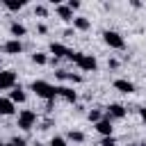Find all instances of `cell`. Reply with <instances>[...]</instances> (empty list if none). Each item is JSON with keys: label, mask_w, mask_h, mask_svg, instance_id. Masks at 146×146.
Returning <instances> with one entry per match:
<instances>
[{"label": "cell", "mask_w": 146, "mask_h": 146, "mask_svg": "<svg viewBox=\"0 0 146 146\" xmlns=\"http://www.w3.org/2000/svg\"><path fill=\"white\" fill-rule=\"evenodd\" d=\"M73 25H75L78 30H82V32L89 30V21H87L84 16H75V18H73Z\"/></svg>", "instance_id": "17"}, {"label": "cell", "mask_w": 146, "mask_h": 146, "mask_svg": "<svg viewBox=\"0 0 146 146\" xmlns=\"http://www.w3.org/2000/svg\"><path fill=\"white\" fill-rule=\"evenodd\" d=\"M9 100L16 105V103H25V91L21 89V87H14L11 89V94H9Z\"/></svg>", "instance_id": "14"}, {"label": "cell", "mask_w": 146, "mask_h": 146, "mask_svg": "<svg viewBox=\"0 0 146 146\" xmlns=\"http://www.w3.org/2000/svg\"><path fill=\"white\" fill-rule=\"evenodd\" d=\"M34 11H36V16H46V14H48V9H46L43 5H39V7L34 9Z\"/></svg>", "instance_id": "22"}, {"label": "cell", "mask_w": 146, "mask_h": 146, "mask_svg": "<svg viewBox=\"0 0 146 146\" xmlns=\"http://www.w3.org/2000/svg\"><path fill=\"white\" fill-rule=\"evenodd\" d=\"M68 7H71V9H78V7H80V0H68Z\"/></svg>", "instance_id": "25"}, {"label": "cell", "mask_w": 146, "mask_h": 146, "mask_svg": "<svg viewBox=\"0 0 146 146\" xmlns=\"http://www.w3.org/2000/svg\"><path fill=\"white\" fill-rule=\"evenodd\" d=\"M11 144H14V146H25V139H23V137H14Z\"/></svg>", "instance_id": "23"}, {"label": "cell", "mask_w": 146, "mask_h": 146, "mask_svg": "<svg viewBox=\"0 0 146 146\" xmlns=\"http://www.w3.org/2000/svg\"><path fill=\"white\" fill-rule=\"evenodd\" d=\"M9 32H11L14 39H18V36L25 34V25H21V23H11V25H9Z\"/></svg>", "instance_id": "15"}, {"label": "cell", "mask_w": 146, "mask_h": 146, "mask_svg": "<svg viewBox=\"0 0 146 146\" xmlns=\"http://www.w3.org/2000/svg\"><path fill=\"white\" fill-rule=\"evenodd\" d=\"M57 96H62V98L68 100V103H75V100H78V94H75L71 87H57Z\"/></svg>", "instance_id": "10"}, {"label": "cell", "mask_w": 146, "mask_h": 146, "mask_svg": "<svg viewBox=\"0 0 146 146\" xmlns=\"http://www.w3.org/2000/svg\"><path fill=\"white\" fill-rule=\"evenodd\" d=\"M114 89H119L121 94H132V91H135V84H132L130 80L119 78V80H114Z\"/></svg>", "instance_id": "9"}, {"label": "cell", "mask_w": 146, "mask_h": 146, "mask_svg": "<svg viewBox=\"0 0 146 146\" xmlns=\"http://www.w3.org/2000/svg\"><path fill=\"white\" fill-rule=\"evenodd\" d=\"M96 130H98L103 137H112V130H114V128H112V119L105 116L103 121H98V123H96Z\"/></svg>", "instance_id": "7"}, {"label": "cell", "mask_w": 146, "mask_h": 146, "mask_svg": "<svg viewBox=\"0 0 146 146\" xmlns=\"http://www.w3.org/2000/svg\"><path fill=\"white\" fill-rule=\"evenodd\" d=\"M100 146H116V144H114V139H112V137H105V139L100 141Z\"/></svg>", "instance_id": "24"}, {"label": "cell", "mask_w": 146, "mask_h": 146, "mask_svg": "<svg viewBox=\"0 0 146 146\" xmlns=\"http://www.w3.org/2000/svg\"><path fill=\"white\" fill-rule=\"evenodd\" d=\"M89 121H94V123H98V121H103V114H100L98 110H91V112H89Z\"/></svg>", "instance_id": "20"}, {"label": "cell", "mask_w": 146, "mask_h": 146, "mask_svg": "<svg viewBox=\"0 0 146 146\" xmlns=\"http://www.w3.org/2000/svg\"><path fill=\"white\" fill-rule=\"evenodd\" d=\"M50 146H68V144H66L64 137H52V139H50Z\"/></svg>", "instance_id": "21"}, {"label": "cell", "mask_w": 146, "mask_h": 146, "mask_svg": "<svg viewBox=\"0 0 146 146\" xmlns=\"http://www.w3.org/2000/svg\"><path fill=\"white\" fill-rule=\"evenodd\" d=\"M23 0H5V7L9 9V11H18V9H23Z\"/></svg>", "instance_id": "16"}, {"label": "cell", "mask_w": 146, "mask_h": 146, "mask_svg": "<svg viewBox=\"0 0 146 146\" xmlns=\"http://www.w3.org/2000/svg\"><path fill=\"white\" fill-rule=\"evenodd\" d=\"M68 59L75 62L82 71H94V68L98 66V64H96V57H94V55H84V52H73V50H71Z\"/></svg>", "instance_id": "2"}, {"label": "cell", "mask_w": 146, "mask_h": 146, "mask_svg": "<svg viewBox=\"0 0 146 146\" xmlns=\"http://www.w3.org/2000/svg\"><path fill=\"white\" fill-rule=\"evenodd\" d=\"M14 87H16V73L0 71V89H14Z\"/></svg>", "instance_id": "5"}, {"label": "cell", "mask_w": 146, "mask_h": 146, "mask_svg": "<svg viewBox=\"0 0 146 146\" xmlns=\"http://www.w3.org/2000/svg\"><path fill=\"white\" fill-rule=\"evenodd\" d=\"M57 16L62 18V21H73L75 16H73V9L68 7V5H57Z\"/></svg>", "instance_id": "11"}, {"label": "cell", "mask_w": 146, "mask_h": 146, "mask_svg": "<svg viewBox=\"0 0 146 146\" xmlns=\"http://www.w3.org/2000/svg\"><path fill=\"white\" fill-rule=\"evenodd\" d=\"M125 116V107L119 105V103H112L107 107V119H123Z\"/></svg>", "instance_id": "6"}, {"label": "cell", "mask_w": 146, "mask_h": 146, "mask_svg": "<svg viewBox=\"0 0 146 146\" xmlns=\"http://www.w3.org/2000/svg\"><path fill=\"white\" fill-rule=\"evenodd\" d=\"M135 146H146V144H135Z\"/></svg>", "instance_id": "27"}, {"label": "cell", "mask_w": 146, "mask_h": 146, "mask_svg": "<svg viewBox=\"0 0 146 146\" xmlns=\"http://www.w3.org/2000/svg\"><path fill=\"white\" fill-rule=\"evenodd\" d=\"M0 114H2V116L14 114V103H11L9 98H2V96H0Z\"/></svg>", "instance_id": "13"}, {"label": "cell", "mask_w": 146, "mask_h": 146, "mask_svg": "<svg viewBox=\"0 0 146 146\" xmlns=\"http://www.w3.org/2000/svg\"><path fill=\"white\" fill-rule=\"evenodd\" d=\"M34 123H36V114H34L32 110H23V112L18 114V128H21V130H30Z\"/></svg>", "instance_id": "4"}, {"label": "cell", "mask_w": 146, "mask_h": 146, "mask_svg": "<svg viewBox=\"0 0 146 146\" xmlns=\"http://www.w3.org/2000/svg\"><path fill=\"white\" fill-rule=\"evenodd\" d=\"M2 50H5V52H9V55H18V52L23 50V43H21L18 39H9V41L2 46Z\"/></svg>", "instance_id": "8"}, {"label": "cell", "mask_w": 146, "mask_h": 146, "mask_svg": "<svg viewBox=\"0 0 146 146\" xmlns=\"http://www.w3.org/2000/svg\"><path fill=\"white\" fill-rule=\"evenodd\" d=\"M139 114H141V119H144V123H146V107H141V110H139Z\"/></svg>", "instance_id": "26"}, {"label": "cell", "mask_w": 146, "mask_h": 146, "mask_svg": "<svg viewBox=\"0 0 146 146\" xmlns=\"http://www.w3.org/2000/svg\"><path fill=\"white\" fill-rule=\"evenodd\" d=\"M103 41H105L110 48H114V50H123V48H125V41H123V36H121L119 32H114V30H107V32H103Z\"/></svg>", "instance_id": "3"}, {"label": "cell", "mask_w": 146, "mask_h": 146, "mask_svg": "<svg viewBox=\"0 0 146 146\" xmlns=\"http://www.w3.org/2000/svg\"><path fill=\"white\" fill-rule=\"evenodd\" d=\"M68 139H73V141H84V135H82L80 130H71V132H68Z\"/></svg>", "instance_id": "19"}, {"label": "cell", "mask_w": 146, "mask_h": 146, "mask_svg": "<svg viewBox=\"0 0 146 146\" xmlns=\"http://www.w3.org/2000/svg\"><path fill=\"white\" fill-rule=\"evenodd\" d=\"M32 91L43 100H55V96H57V87H52L46 80H34L32 82Z\"/></svg>", "instance_id": "1"}, {"label": "cell", "mask_w": 146, "mask_h": 146, "mask_svg": "<svg viewBox=\"0 0 146 146\" xmlns=\"http://www.w3.org/2000/svg\"><path fill=\"white\" fill-rule=\"evenodd\" d=\"M2 146H14V144H2Z\"/></svg>", "instance_id": "28"}, {"label": "cell", "mask_w": 146, "mask_h": 146, "mask_svg": "<svg viewBox=\"0 0 146 146\" xmlns=\"http://www.w3.org/2000/svg\"><path fill=\"white\" fill-rule=\"evenodd\" d=\"M50 52H52L55 57H68V55H71V50H68L66 46H62V43H50Z\"/></svg>", "instance_id": "12"}, {"label": "cell", "mask_w": 146, "mask_h": 146, "mask_svg": "<svg viewBox=\"0 0 146 146\" xmlns=\"http://www.w3.org/2000/svg\"><path fill=\"white\" fill-rule=\"evenodd\" d=\"M32 62H34V64H46L48 57H46L43 52H34V55H32Z\"/></svg>", "instance_id": "18"}]
</instances>
